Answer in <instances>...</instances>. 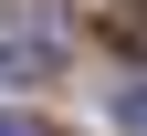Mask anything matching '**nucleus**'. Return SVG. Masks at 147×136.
<instances>
[{"label":"nucleus","instance_id":"obj_1","mask_svg":"<svg viewBox=\"0 0 147 136\" xmlns=\"http://www.w3.org/2000/svg\"><path fill=\"white\" fill-rule=\"evenodd\" d=\"M0 136H53V126H42L32 105H0Z\"/></svg>","mask_w":147,"mask_h":136},{"label":"nucleus","instance_id":"obj_2","mask_svg":"<svg viewBox=\"0 0 147 136\" xmlns=\"http://www.w3.org/2000/svg\"><path fill=\"white\" fill-rule=\"evenodd\" d=\"M116 31H126L137 52H147V0H126V11H116Z\"/></svg>","mask_w":147,"mask_h":136},{"label":"nucleus","instance_id":"obj_3","mask_svg":"<svg viewBox=\"0 0 147 136\" xmlns=\"http://www.w3.org/2000/svg\"><path fill=\"white\" fill-rule=\"evenodd\" d=\"M116 115H126V126H147V84H116Z\"/></svg>","mask_w":147,"mask_h":136}]
</instances>
